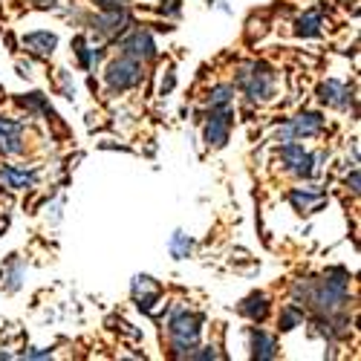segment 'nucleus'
<instances>
[{
  "mask_svg": "<svg viewBox=\"0 0 361 361\" xmlns=\"http://www.w3.org/2000/svg\"><path fill=\"white\" fill-rule=\"evenodd\" d=\"M295 292H304V300L310 307H315L318 312L333 315L336 310H341L347 304V272L344 269H336V272H329L326 278L315 281L312 286L298 283Z\"/></svg>",
  "mask_w": 361,
  "mask_h": 361,
  "instance_id": "nucleus-1",
  "label": "nucleus"
},
{
  "mask_svg": "<svg viewBox=\"0 0 361 361\" xmlns=\"http://www.w3.org/2000/svg\"><path fill=\"white\" fill-rule=\"evenodd\" d=\"M200 324H202V315H191V312H173L168 329H171V341H173V350L176 355H191L197 338H200Z\"/></svg>",
  "mask_w": 361,
  "mask_h": 361,
  "instance_id": "nucleus-2",
  "label": "nucleus"
},
{
  "mask_svg": "<svg viewBox=\"0 0 361 361\" xmlns=\"http://www.w3.org/2000/svg\"><path fill=\"white\" fill-rule=\"evenodd\" d=\"M237 84L246 90V96L252 102H266L275 93V75L269 73L263 64H252L249 70H243L237 75Z\"/></svg>",
  "mask_w": 361,
  "mask_h": 361,
  "instance_id": "nucleus-3",
  "label": "nucleus"
},
{
  "mask_svg": "<svg viewBox=\"0 0 361 361\" xmlns=\"http://www.w3.org/2000/svg\"><path fill=\"white\" fill-rule=\"evenodd\" d=\"M139 81H142V67H139L136 58L125 55V58H118V61H113L107 67V84L113 90H128V87H133Z\"/></svg>",
  "mask_w": 361,
  "mask_h": 361,
  "instance_id": "nucleus-4",
  "label": "nucleus"
},
{
  "mask_svg": "<svg viewBox=\"0 0 361 361\" xmlns=\"http://www.w3.org/2000/svg\"><path fill=\"white\" fill-rule=\"evenodd\" d=\"M231 107H214L212 118H208V128H205V142L214 145V147H223L228 142V130H231Z\"/></svg>",
  "mask_w": 361,
  "mask_h": 361,
  "instance_id": "nucleus-5",
  "label": "nucleus"
},
{
  "mask_svg": "<svg viewBox=\"0 0 361 361\" xmlns=\"http://www.w3.org/2000/svg\"><path fill=\"white\" fill-rule=\"evenodd\" d=\"M321 128H324V118L318 113H300L278 133V139L289 142V139H298V136H315V133H321Z\"/></svg>",
  "mask_w": 361,
  "mask_h": 361,
  "instance_id": "nucleus-6",
  "label": "nucleus"
},
{
  "mask_svg": "<svg viewBox=\"0 0 361 361\" xmlns=\"http://www.w3.org/2000/svg\"><path fill=\"white\" fill-rule=\"evenodd\" d=\"M125 55L128 58H136V61H150V58L157 55V47H154V38L147 32H133L125 44H122Z\"/></svg>",
  "mask_w": 361,
  "mask_h": 361,
  "instance_id": "nucleus-7",
  "label": "nucleus"
},
{
  "mask_svg": "<svg viewBox=\"0 0 361 361\" xmlns=\"http://www.w3.org/2000/svg\"><path fill=\"white\" fill-rule=\"evenodd\" d=\"M20 125L12 122V118H4L0 116V150L4 154H20L23 145H20Z\"/></svg>",
  "mask_w": 361,
  "mask_h": 361,
  "instance_id": "nucleus-8",
  "label": "nucleus"
},
{
  "mask_svg": "<svg viewBox=\"0 0 361 361\" xmlns=\"http://www.w3.org/2000/svg\"><path fill=\"white\" fill-rule=\"evenodd\" d=\"M318 96H321V102L324 104H333V107H347V87L344 84H338V81H326V84H321L318 87Z\"/></svg>",
  "mask_w": 361,
  "mask_h": 361,
  "instance_id": "nucleus-9",
  "label": "nucleus"
},
{
  "mask_svg": "<svg viewBox=\"0 0 361 361\" xmlns=\"http://www.w3.org/2000/svg\"><path fill=\"white\" fill-rule=\"evenodd\" d=\"M55 44H58V38L52 32H32V35L23 38V47H29L35 55H52Z\"/></svg>",
  "mask_w": 361,
  "mask_h": 361,
  "instance_id": "nucleus-10",
  "label": "nucleus"
},
{
  "mask_svg": "<svg viewBox=\"0 0 361 361\" xmlns=\"http://www.w3.org/2000/svg\"><path fill=\"white\" fill-rule=\"evenodd\" d=\"M0 183L6 188L18 191V188H29L35 183V173H26V171H15V168H4L0 171Z\"/></svg>",
  "mask_w": 361,
  "mask_h": 361,
  "instance_id": "nucleus-11",
  "label": "nucleus"
},
{
  "mask_svg": "<svg viewBox=\"0 0 361 361\" xmlns=\"http://www.w3.org/2000/svg\"><path fill=\"white\" fill-rule=\"evenodd\" d=\"M240 312L252 321H263L266 312H269V304H266V295H252L246 304H240Z\"/></svg>",
  "mask_w": 361,
  "mask_h": 361,
  "instance_id": "nucleus-12",
  "label": "nucleus"
},
{
  "mask_svg": "<svg viewBox=\"0 0 361 361\" xmlns=\"http://www.w3.org/2000/svg\"><path fill=\"white\" fill-rule=\"evenodd\" d=\"M252 347H255V358H275V341L266 333H260V329L252 333Z\"/></svg>",
  "mask_w": 361,
  "mask_h": 361,
  "instance_id": "nucleus-13",
  "label": "nucleus"
},
{
  "mask_svg": "<svg viewBox=\"0 0 361 361\" xmlns=\"http://www.w3.org/2000/svg\"><path fill=\"white\" fill-rule=\"evenodd\" d=\"M318 32H321V15H318V12H312V15H307V18L298 20V35L312 38V35H318Z\"/></svg>",
  "mask_w": 361,
  "mask_h": 361,
  "instance_id": "nucleus-14",
  "label": "nucleus"
},
{
  "mask_svg": "<svg viewBox=\"0 0 361 361\" xmlns=\"http://www.w3.org/2000/svg\"><path fill=\"white\" fill-rule=\"evenodd\" d=\"M281 157H283V162H286L289 168H295V165H298L300 159L307 157V150L300 147V145H295V142H286V145L281 147Z\"/></svg>",
  "mask_w": 361,
  "mask_h": 361,
  "instance_id": "nucleus-15",
  "label": "nucleus"
},
{
  "mask_svg": "<svg viewBox=\"0 0 361 361\" xmlns=\"http://www.w3.org/2000/svg\"><path fill=\"white\" fill-rule=\"evenodd\" d=\"M231 96H234V87H228V84L214 87L212 90V107H226L231 102Z\"/></svg>",
  "mask_w": 361,
  "mask_h": 361,
  "instance_id": "nucleus-16",
  "label": "nucleus"
},
{
  "mask_svg": "<svg viewBox=\"0 0 361 361\" xmlns=\"http://www.w3.org/2000/svg\"><path fill=\"white\" fill-rule=\"evenodd\" d=\"M171 252H173V257H185L191 252V240L183 231H176L173 240H171Z\"/></svg>",
  "mask_w": 361,
  "mask_h": 361,
  "instance_id": "nucleus-17",
  "label": "nucleus"
},
{
  "mask_svg": "<svg viewBox=\"0 0 361 361\" xmlns=\"http://www.w3.org/2000/svg\"><path fill=\"white\" fill-rule=\"evenodd\" d=\"M321 191H315V194H307V191H292V202L295 205H304V208H312L315 202H321Z\"/></svg>",
  "mask_w": 361,
  "mask_h": 361,
  "instance_id": "nucleus-18",
  "label": "nucleus"
},
{
  "mask_svg": "<svg viewBox=\"0 0 361 361\" xmlns=\"http://www.w3.org/2000/svg\"><path fill=\"white\" fill-rule=\"evenodd\" d=\"M300 318H304V312H300L298 307H289V310H283V315H281V329H292Z\"/></svg>",
  "mask_w": 361,
  "mask_h": 361,
  "instance_id": "nucleus-19",
  "label": "nucleus"
},
{
  "mask_svg": "<svg viewBox=\"0 0 361 361\" xmlns=\"http://www.w3.org/2000/svg\"><path fill=\"white\" fill-rule=\"evenodd\" d=\"M61 90H64L67 99H75V84H70V75H67V73L61 75Z\"/></svg>",
  "mask_w": 361,
  "mask_h": 361,
  "instance_id": "nucleus-20",
  "label": "nucleus"
},
{
  "mask_svg": "<svg viewBox=\"0 0 361 361\" xmlns=\"http://www.w3.org/2000/svg\"><path fill=\"white\" fill-rule=\"evenodd\" d=\"M96 4H99L102 9H122L128 0H96Z\"/></svg>",
  "mask_w": 361,
  "mask_h": 361,
  "instance_id": "nucleus-21",
  "label": "nucleus"
},
{
  "mask_svg": "<svg viewBox=\"0 0 361 361\" xmlns=\"http://www.w3.org/2000/svg\"><path fill=\"white\" fill-rule=\"evenodd\" d=\"M347 185H350L353 191H358V171H353V176H347Z\"/></svg>",
  "mask_w": 361,
  "mask_h": 361,
  "instance_id": "nucleus-22",
  "label": "nucleus"
}]
</instances>
